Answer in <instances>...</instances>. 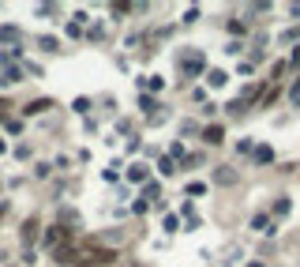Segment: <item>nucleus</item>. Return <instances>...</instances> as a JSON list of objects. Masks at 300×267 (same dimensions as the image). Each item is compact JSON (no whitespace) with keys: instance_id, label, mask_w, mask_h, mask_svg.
<instances>
[{"instance_id":"2","label":"nucleus","mask_w":300,"mask_h":267,"mask_svg":"<svg viewBox=\"0 0 300 267\" xmlns=\"http://www.w3.org/2000/svg\"><path fill=\"white\" fill-rule=\"evenodd\" d=\"M206 68V57L199 49H191V53H184V57H180V72H184V76H199V72Z\"/></svg>"},{"instance_id":"22","label":"nucleus","mask_w":300,"mask_h":267,"mask_svg":"<svg viewBox=\"0 0 300 267\" xmlns=\"http://www.w3.org/2000/svg\"><path fill=\"white\" fill-rule=\"evenodd\" d=\"M0 109H4V98H0Z\"/></svg>"},{"instance_id":"10","label":"nucleus","mask_w":300,"mask_h":267,"mask_svg":"<svg viewBox=\"0 0 300 267\" xmlns=\"http://www.w3.org/2000/svg\"><path fill=\"white\" fill-rule=\"evenodd\" d=\"M45 109H53V102H45V98H42V102H30V105H26V113H30V117H34V113H45Z\"/></svg>"},{"instance_id":"11","label":"nucleus","mask_w":300,"mask_h":267,"mask_svg":"<svg viewBox=\"0 0 300 267\" xmlns=\"http://www.w3.org/2000/svg\"><path fill=\"white\" fill-rule=\"evenodd\" d=\"M158 170H162V173H165V177H173V173H177V166H173V158H169V155H165V158H162V162H158Z\"/></svg>"},{"instance_id":"19","label":"nucleus","mask_w":300,"mask_h":267,"mask_svg":"<svg viewBox=\"0 0 300 267\" xmlns=\"http://www.w3.org/2000/svg\"><path fill=\"white\" fill-rule=\"evenodd\" d=\"M184 218H188V222L195 226V207H191V199H188V203H184Z\"/></svg>"},{"instance_id":"7","label":"nucleus","mask_w":300,"mask_h":267,"mask_svg":"<svg viewBox=\"0 0 300 267\" xmlns=\"http://www.w3.org/2000/svg\"><path fill=\"white\" fill-rule=\"evenodd\" d=\"M251 230H259V233H274V230H270V218H266V215H255V218H251Z\"/></svg>"},{"instance_id":"20","label":"nucleus","mask_w":300,"mask_h":267,"mask_svg":"<svg viewBox=\"0 0 300 267\" xmlns=\"http://www.w3.org/2000/svg\"><path fill=\"white\" fill-rule=\"evenodd\" d=\"M162 226H165V230H177V226H180V218H177V215H165V222H162Z\"/></svg>"},{"instance_id":"16","label":"nucleus","mask_w":300,"mask_h":267,"mask_svg":"<svg viewBox=\"0 0 300 267\" xmlns=\"http://www.w3.org/2000/svg\"><path fill=\"white\" fill-rule=\"evenodd\" d=\"M203 192H206L203 181H191V184H188V196H203Z\"/></svg>"},{"instance_id":"9","label":"nucleus","mask_w":300,"mask_h":267,"mask_svg":"<svg viewBox=\"0 0 300 267\" xmlns=\"http://www.w3.org/2000/svg\"><path fill=\"white\" fill-rule=\"evenodd\" d=\"M225 79H229V76H225V72H210V76H206V83H210V87H225Z\"/></svg>"},{"instance_id":"23","label":"nucleus","mask_w":300,"mask_h":267,"mask_svg":"<svg viewBox=\"0 0 300 267\" xmlns=\"http://www.w3.org/2000/svg\"><path fill=\"white\" fill-rule=\"evenodd\" d=\"M251 267H263V264H251Z\"/></svg>"},{"instance_id":"1","label":"nucleus","mask_w":300,"mask_h":267,"mask_svg":"<svg viewBox=\"0 0 300 267\" xmlns=\"http://www.w3.org/2000/svg\"><path fill=\"white\" fill-rule=\"evenodd\" d=\"M113 260H117L113 249H102L98 241H86V245L75 249V260H71V264L75 267H102V264H113Z\"/></svg>"},{"instance_id":"15","label":"nucleus","mask_w":300,"mask_h":267,"mask_svg":"<svg viewBox=\"0 0 300 267\" xmlns=\"http://www.w3.org/2000/svg\"><path fill=\"white\" fill-rule=\"evenodd\" d=\"M143 87H146V90H162V79H158V76H146Z\"/></svg>"},{"instance_id":"13","label":"nucleus","mask_w":300,"mask_h":267,"mask_svg":"<svg viewBox=\"0 0 300 267\" xmlns=\"http://www.w3.org/2000/svg\"><path fill=\"white\" fill-rule=\"evenodd\" d=\"M270 158H274L270 147H255V162H270Z\"/></svg>"},{"instance_id":"3","label":"nucleus","mask_w":300,"mask_h":267,"mask_svg":"<svg viewBox=\"0 0 300 267\" xmlns=\"http://www.w3.org/2000/svg\"><path fill=\"white\" fill-rule=\"evenodd\" d=\"M64 241H68V230H64V226H49V230H45V245H49V249H64Z\"/></svg>"},{"instance_id":"6","label":"nucleus","mask_w":300,"mask_h":267,"mask_svg":"<svg viewBox=\"0 0 300 267\" xmlns=\"http://www.w3.org/2000/svg\"><path fill=\"white\" fill-rule=\"evenodd\" d=\"M214 181H218V184H233V181H237V173H233L229 166H222V170L214 173Z\"/></svg>"},{"instance_id":"12","label":"nucleus","mask_w":300,"mask_h":267,"mask_svg":"<svg viewBox=\"0 0 300 267\" xmlns=\"http://www.w3.org/2000/svg\"><path fill=\"white\" fill-rule=\"evenodd\" d=\"M128 11H135L128 0H117V4H113V15H128Z\"/></svg>"},{"instance_id":"18","label":"nucleus","mask_w":300,"mask_h":267,"mask_svg":"<svg viewBox=\"0 0 300 267\" xmlns=\"http://www.w3.org/2000/svg\"><path fill=\"white\" fill-rule=\"evenodd\" d=\"M289 102H293V105H300V79L293 83V90H289Z\"/></svg>"},{"instance_id":"4","label":"nucleus","mask_w":300,"mask_h":267,"mask_svg":"<svg viewBox=\"0 0 300 267\" xmlns=\"http://www.w3.org/2000/svg\"><path fill=\"white\" fill-rule=\"evenodd\" d=\"M146 177H150V170H146L143 162H135V166H128V181H139V184H143Z\"/></svg>"},{"instance_id":"5","label":"nucleus","mask_w":300,"mask_h":267,"mask_svg":"<svg viewBox=\"0 0 300 267\" xmlns=\"http://www.w3.org/2000/svg\"><path fill=\"white\" fill-rule=\"evenodd\" d=\"M203 139H206V143H214V147H218V143L225 139V128H222V124H210V128L203 132Z\"/></svg>"},{"instance_id":"21","label":"nucleus","mask_w":300,"mask_h":267,"mask_svg":"<svg viewBox=\"0 0 300 267\" xmlns=\"http://www.w3.org/2000/svg\"><path fill=\"white\" fill-rule=\"evenodd\" d=\"M293 64H300V45H297V53H293Z\"/></svg>"},{"instance_id":"17","label":"nucleus","mask_w":300,"mask_h":267,"mask_svg":"<svg viewBox=\"0 0 300 267\" xmlns=\"http://www.w3.org/2000/svg\"><path fill=\"white\" fill-rule=\"evenodd\" d=\"M274 215H278V218L289 215V199H278V203H274Z\"/></svg>"},{"instance_id":"14","label":"nucleus","mask_w":300,"mask_h":267,"mask_svg":"<svg viewBox=\"0 0 300 267\" xmlns=\"http://www.w3.org/2000/svg\"><path fill=\"white\" fill-rule=\"evenodd\" d=\"M0 38H4V42H15L19 30H15V26H0Z\"/></svg>"},{"instance_id":"8","label":"nucleus","mask_w":300,"mask_h":267,"mask_svg":"<svg viewBox=\"0 0 300 267\" xmlns=\"http://www.w3.org/2000/svg\"><path fill=\"white\" fill-rule=\"evenodd\" d=\"M34 237H38V218H30V222L23 226V241L30 245V241H34Z\"/></svg>"}]
</instances>
